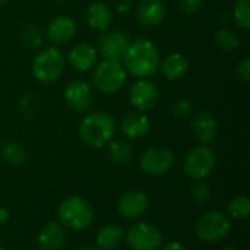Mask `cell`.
<instances>
[{
	"label": "cell",
	"mask_w": 250,
	"mask_h": 250,
	"mask_svg": "<svg viewBox=\"0 0 250 250\" xmlns=\"http://www.w3.org/2000/svg\"><path fill=\"white\" fill-rule=\"evenodd\" d=\"M160 59L157 45L151 40L139 38L130 42L122 60L127 73L136 78H148L157 72Z\"/></svg>",
	"instance_id": "obj_1"
},
{
	"label": "cell",
	"mask_w": 250,
	"mask_h": 250,
	"mask_svg": "<svg viewBox=\"0 0 250 250\" xmlns=\"http://www.w3.org/2000/svg\"><path fill=\"white\" fill-rule=\"evenodd\" d=\"M116 120L105 111H94L86 114L79 125V138L92 148L105 146L114 136Z\"/></svg>",
	"instance_id": "obj_2"
},
{
	"label": "cell",
	"mask_w": 250,
	"mask_h": 250,
	"mask_svg": "<svg viewBox=\"0 0 250 250\" xmlns=\"http://www.w3.org/2000/svg\"><path fill=\"white\" fill-rule=\"evenodd\" d=\"M57 217L63 227L82 231L94 223L95 209L91 202L82 196H67L59 205Z\"/></svg>",
	"instance_id": "obj_3"
},
{
	"label": "cell",
	"mask_w": 250,
	"mask_h": 250,
	"mask_svg": "<svg viewBox=\"0 0 250 250\" xmlns=\"http://www.w3.org/2000/svg\"><path fill=\"white\" fill-rule=\"evenodd\" d=\"M127 79V72L119 60H103L94 66L92 86L104 95L119 92Z\"/></svg>",
	"instance_id": "obj_4"
},
{
	"label": "cell",
	"mask_w": 250,
	"mask_h": 250,
	"mask_svg": "<svg viewBox=\"0 0 250 250\" xmlns=\"http://www.w3.org/2000/svg\"><path fill=\"white\" fill-rule=\"evenodd\" d=\"M64 64V57L57 47H45L32 62V73L40 82L51 83L63 75Z\"/></svg>",
	"instance_id": "obj_5"
},
{
	"label": "cell",
	"mask_w": 250,
	"mask_h": 250,
	"mask_svg": "<svg viewBox=\"0 0 250 250\" xmlns=\"http://www.w3.org/2000/svg\"><path fill=\"white\" fill-rule=\"evenodd\" d=\"M231 230V221L227 214L221 211H208L202 214L195 223L196 237L205 243H218Z\"/></svg>",
	"instance_id": "obj_6"
},
{
	"label": "cell",
	"mask_w": 250,
	"mask_h": 250,
	"mask_svg": "<svg viewBox=\"0 0 250 250\" xmlns=\"http://www.w3.org/2000/svg\"><path fill=\"white\" fill-rule=\"evenodd\" d=\"M217 158L208 145L192 148L183 161V171L192 180H205L215 170Z\"/></svg>",
	"instance_id": "obj_7"
},
{
	"label": "cell",
	"mask_w": 250,
	"mask_h": 250,
	"mask_svg": "<svg viewBox=\"0 0 250 250\" xmlns=\"http://www.w3.org/2000/svg\"><path fill=\"white\" fill-rule=\"evenodd\" d=\"M125 239L132 250H158L164 236L155 224L141 221L127 229Z\"/></svg>",
	"instance_id": "obj_8"
},
{
	"label": "cell",
	"mask_w": 250,
	"mask_h": 250,
	"mask_svg": "<svg viewBox=\"0 0 250 250\" xmlns=\"http://www.w3.org/2000/svg\"><path fill=\"white\" fill-rule=\"evenodd\" d=\"M174 166V154L166 146L146 148L139 160L141 170L148 176H164Z\"/></svg>",
	"instance_id": "obj_9"
},
{
	"label": "cell",
	"mask_w": 250,
	"mask_h": 250,
	"mask_svg": "<svg viewBox=\"0 0 250 250\" xmlns=\"http://www.w3.org/2000/svg\"><path fill=\"white\" fill-rule=\"evenodd\" d=\"M132 40L125 31H110L104 32L97 42V53L101 54L104 60H119L122 62L127 47Z\"/></svg>",
	"instance_id": "obj_10"
},
{
	"label": "cell",
	"mask_w": 250,
	"mask_h": 250,
	"mask_svg": "<svg viewBox=\"0 0 250 250\" xmlns=\"http://www.w3.org/2000/svg\"><path fill=\"white\" fill-rule=\"evenodd\" d=\"M160 100V91L157 85L145 78H139L129 89V101L136 111L152 110Z\"/></svg>",
	"instance_id": "obj_11"
},
{
	"label": "cell",
	"mask_w": 250,
	"mask_h": 250,
	"mask_svg": "<svg viewBox=\"0 0 250 250\" xmlns=\"http://www.w3.org/2000/svg\"><path fill=\"white\" fill-rule=\"evenodd\" d=\"M64 101L76 113H85L94 104L92 86L82 79L70 81L64 88Z\"/></svg>",
	"instance_id": "obj_12"
},
{
	"label": "cell",
	"mask_w": 250,
	"mask_h": 250,
	"mask_svg": "<svg viewBox=\"0 0 250 250\" xmlns=\"http://www.w3.org/2000/svg\"><path fill=\"white\" fill-rule=\"evenodd\" d=\"M117 212L126 220H136L141 218L148 207H149V198L144 190L132 189L122 193L117 199Z\"/></svg>",
	"instance_id": "obj_13"
},
{
	"label": "cell",
	"mask_w": 250,
	"mask_h": 250,
	"mask_svg": "<svg viewBox=\"0 0 250 250\" xmlns=\"http://www.w3.org/2000/svg\"><path fill=\"white\" fill-rule=\"evenodd\" d=\"M192 132L201 145L212 144L220 132V125L215 114L208 110L195 113L192 117Z\"/></svg>",
	"instance_id": "obj_14"
},
{
	"label": "cell",
	"mask_w": 250,
	"mask_h": 250,
	"mask_svg": "<svg viewBox=\"0 0 250 250\" xmlns=\"http://www.w3.org/2000/svg\"><path fill=\"white\" fill-rule=\"evenodd\" d=\"M166 16L163 0H141L136 6V21L144 28L158 26Z\"/></svg>",
	"instance_id": "obj_15"
},
{
	"label": "cell",
	"mask_w": 250,
	"mask_h": 250,
	"mask_svg": "<svg viewBox=\"0 0 250 250\" xmlns=\"http://www.w3.org/2000/svg\"><path fill=\"white\" fill-rule=\"evenodd\" d=\"M76 34V23L67 15H59L53 18L48 25L45 35L53 44H66Z\"/></svg>",
	"instance_id": "obj_16"
},
{
	"label": "cell",
	"mask_w": 250,
	"mask_h": 250,
	"mask_svg": "<svg viewBox=\"0 0 250 250\" xmlns=\"http://www.w3.org/2000/svg\"><path fill=\"white\" fill-rule=\"evenodd\" d=\"M67 60L70 66L78 72H88L94 69L98 60L97 48L88 42H79L75 44L67 54Z\"/></svg>",
	"instance_id": "obj_17"
},
{
	"label": "cell",
	"mask_w": 250,
	"mask_h": 250,
	"mask_svg": "<svg viewBox=\"0 0 250 250\" xmlns=\"http://www.w3.org/2000/svg\"><path fill=\"white\" fill-rule=\"evenodd\" d=\"M37 243L41 250H60L66 243L64 227L59 221H48L38 231Z\"/></svg>",
	"instance_id": "obj_18"
},
{
	"label": "cell",
	"mask_w": 250,
	"mask_h": 250,
	"mask_svg": "<svg viewBox=\"0 0 250 250\" xmlns=\"http://www.w3.org/2000/svg\"><path fill=\"white\" fill-rule=\"evenodd\" d=\"M151 129L149 117L142 111H130L120 122V132L127 139H139Z\"/></svg>",
	"instance_id": "obj_19"
},
{
	"label": "cell",
	"mask_w": 250,
	"mask_h": 250,
	"mask_svg": "<svg viewBox=\"0 0 250 250\" xmlns=\"http://www.w3.org/2000/svg\"><path fill=\"white\" fill-rule=\"evenodd\" d=\"M85 21L94 31H107L113 21L111 7L104 1H92L85 9Z\"/></svg>",
	"instance_id": "obj_20"
},
{
	"label": "cell",
	"mask_w": 250,
	"mask_h": 250,
	"mask_svg": "<svg viewBox=\"0 0 250 250\" xmlns=\"http://www.w3.org/2000/svg\"><path fill=\"white\" fill-rule=\"evenodd\" d=\"M161 73L168 81H176L186 75L189 69V59L182 53H171L167 57H164L163 62H160Z\"/></svg>",
	"instance_id": "obj_21"
},
{
	"label": "cell",
	"mask_w": 250,
	"mask_h": 250,
	"mask_svg": "<svg viewBox=\"0 0 250 250\" xmlns=\"http://www.w3.org/2000/svg\"><path fill=\"white\" fill-rule=\"evenodd\" d=\"M125 236L123 229L119 224H107L103 226L95 234L97 248L101 250H111L117 248Z\"/></svg>",
	"instance_id": "obj_22"
},
{
	"label": "cell",
	"mask_w": 250,
	"mask_h": 250,
	"mask_svg": "<svg viewBox=\"0 0 250 250\" xmlns=\"http://www.w3.org/2000/svg\"><path fill=\"white\" fill-rule=\"evenodd\" d=\"M108 158L116 164H127L133 158V148L125 139H111L107 144Z\"/></svg>",
	"instance_id": "obj_23"
},
{
	"label": "cell",
	"mask_w": 250,
	"mask_h": 250,
	"mask_svg": "<svg viewBox=\"0 0 250 250\" xmlns=\"http://www.w3.org/2000/svg\"><path fill=\"white\" fill-rule=\"evenodd\" d=\"M0 155L12 166H21L28 158L26 148L18 141H7L0 148Z\"/></svg>",
	"instance_id": "obj_24"
},
{
	"label": "cell",
	"mask_w": 250,
	"mask_h": 250,
	"mask_svg": "<svg viewBox=\"0 0 250 250\" xmlns=\"http://www.w3.org/2000/svg\"><path fill=\"white\" fill-rule=\"evenodd\" d=\"M215 44L223 51H234L240 45V37L230 28H221L215 32Z\"/></svg>",
	"instance_id": "obj_25"
},
{
	"label": "cell",
	"mask_w": 250,
	"mask_h": 250,
	"mask_svg": "<svg viewBox=\"0 0 250 250\" xmlns=\"http://www.w3.org/2000/svg\"><path fill=\"white\" fill-rule=\"evenodd\" d=\"M227 214L234 220H248L250 215V199L245 195L233 198L227 205Z\"/></svg>",
	"instance_id": "obj_26"
},
{
	"label": "cell",
	"mask_w": 250,
	"mask_h": 250,
	"mask_svg": "<svg viewBox=\"0 0 250 250\" xmlns=\"http://www.w3.org/2000/svg\"><path fill=\"white\" fill-rule=\"evenodd\" d=\"M233 19L236 25L248 31L250 28V0H236L233 6Z\"/></svg>",
	"instance_id": "obj_27"
},
{
	"label": "cell",
	"mask_w": 250,
	"mask_h": 250,
	"mask_svg": "<svg viewBox=\"0 0 250 250\" xmlns=\"http://www.w3.org/2000/svg\"><path fill=\"white\" fill-rule=\"evenodd\" d=\"M21 40L25 47L28 48H38L42 42L41 31L34 23H25L21 29Z\"/></svg>",
	"instance_id": "obj_28"
},
{
	"label": "cell",
	"mask_w": 250,
	"mask_h": 250,
	"mask_svg": "<svg viewBox=\"0 0 250 250\" xmlns=\"http://www.w3.org/2000/svg\"><path fill=\"white\" fill-rule=\"evenodd\" d=\"M190 196L198 205H204L211 199V188L205 180H195L190 188Z\"/></svg>",
	"instance_id": "obj_29"
},
{
	"label": "cell",
	"mask_w": 250,
	"mask_h": 250,
	"mask_svg": "<svg viewBox=\"0 0 250 250\" xmlns=\"http://www.w3.org/2000/svg\"><path fill=\"white\" fill-rule=\"evenodd\" d=\"M171 113L176 119H188L193 113V104L186 98H179L171 104Z\"/></svg>",
	"instance_id": "obj_30"
},
{
	"label": "cell",
	"mask_w": 250,
	"mask_h": 250,
	"mask_svg": "<svg viewBox=\"0 0 250 250\" xmlns=\"http://www.w3.org/2000/svg\"><path fill=\"white\" fill-rule=\"evenodd\" d=\"M205 0H179L180 10L186 15H193L201 10Z\"/></svg>",
	"instance_id": "obj_31"
},
{
	"label": "cell",
	"mask_w": 250,
	"mask_h": 250,
	"mask_svg": "<svg viewBox=\"0 0 250 250\" xmlns=\"http://www.w3.org/2000/svg\"><path fill=\"white\" fill-rule=\"evenodd\" d=\"M236 73H237V76L243 81V82H249L250 79V59L246 56V57H243L239 63H237V66H236Z\"/></svg>",
	"instance_id": "obj_32"
},
{
	"label": "cell",
	"mask_w": 250,
	"mask_h": 250,
	"mask_svg": "<svg viewBox=\"0 0 250 250\" xmlns=\"http://www.w3.org/2000/svg\"><path fill=\"white\" fill-rule=\"evenodd\" d=\"M111 4H113L116 12L127 13L133 6V0H111Z\"/></svg>",
	"instance_id": "obj_33"
},
{
	"label": "cell",
	"mask_w": 250,
	"mask_h": 250,
	"mask_svg": "<svg viewBox=\"0 0 250 250\" xmlns=\"http://www.w3.org/2000/svg\"><path fill=\"white\" fill-rule=\"evenodd\" d=\"M158 250H188V248H186L183 243L173 240V242H168V243H166V245H161Z\"/></svg>",
	"instance_id": "obj_34"
},
{
	"label": "cell",
	"mask_w": 250,
	"mask_h": 250,
	"mask_svg": "<svg viewBox=\"0 0 250 250\" xmlns=\"http://www.w3.org/2000/svg\"><path fill=\"white\" fill-rule=\"evenodd\" d=\"M9 217H10L9 211H7L6 208L0 207V224H4V223H7V221H9Z\"/></svg>",
	"instance_id": "obj_35"
},
{
	"label": "cell",
	"mask_w": 250,
	"mask_h": 250,
	"mask_svg": "<svg viewBox=\"0 0 250 250\" xmlns=\"http://www.w3.org/2000/svg\"><path fill=\"white\" fill-rule=\"evenodd\" d=\"M78 250H101L100 248H97V246H83V248H81V249Z\"/></svg>",
	"instance_id": "obj_36"
},
{
	"label": "cell",
	"mask_w": 250,
	"mask_h": 250,
	"mask_svg": "<svg viewBox=\"0 0 250 250\" xmlns=\"http://www.w3.org/2000/svg\"><path fill=\"white\" fill-rule=\"evenodd\" d=\"M221 250H240V249H237V248H224V249H221Z\"/></svg>",
	"instance_id": "obj_37"
},
{
	"label": "cell",
	"mask_w": 250,
	"mask_h": 250,
	"mask_svg": "<svg viewBox=\"0 0 250 250\" xmlns=\"http://www.w3.org/2000/svg\"><path fill=\"white\" fill-rule=\"evenodd\" d=\"M7 1H9V0H0V6H1V4H6Z\"/></svg>",
	"instance_id": "obj_38"
},
{
	"label": "cell",
	"mask_w": 250,
	"mask_h": 250,
	"mask_svg": "<svg viewBox=\"0 0 250 250\" xmlns=\"http://www.w3.org/2000/svg\"><path fill=\"white\" fill-rule=\"evenodd\" d=\"M0 250H4V248H3V246H1V245H0Z\"/></svg>",
	"instance_id": "obj_39"
},
{
	"label": "cell",
	"mask_w": 250,
	"mask_h": 250,
	"mask_svg": "<svg viewBox=\"0 0 250 250\" xmlns=\"http://www.w3.org/2000/svg\"><path fill=\"white\" fill-rule=\"evenodd\" d=\"M57 1H66V0H57Z\"/></svg>",
	"instance_id": "obj_40"
}]
</instances>
